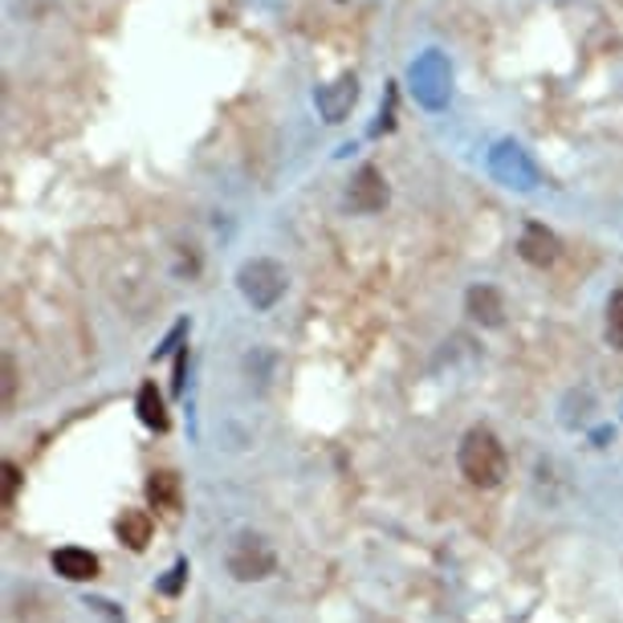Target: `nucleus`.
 <instances>
[{
	"label": "nucleus",
	"mask_w": 623,
	"mask_h": 623,
	"mask_svg": "<svg viewBox=\"0 0 623 623\" xmlns=\"http://www.w3.org/2000/svg\"><path fill=\"white\" fill-rule=\"evenodd\" d=\"M457 469L469 486L498 489L510 477V452L493 428H469L461 437V449H457Z\"/></svg>",
	"instance_id": "1"
},
{
	"label": "nucleus",
	"mask_w": 623,
	"mask_h": 623,
	"mask_svg": "<svg viewBox=\"0 0 623 623\" xmlns=\"http://www.w3.org/2000/svg\"><path fill=\"white\" fill-rule=\"evenodd\" d=\"M225 571L237 579V583H265L269 574L277 571V550L274 542L257 530H241L233 534L225 550Z\"/></svg>",
	"instance_id": "2"
},
{
	"label": "nucleus",
	"mask_w": 623,
	"mask_h": 623,
	"mask_svg": "<svg viewBox=\"0 0 623 623\" xmlns=\"http://www.w3.org/2000/svg\"><path fill=\"white\" fill-rule=\"evenodd\" d=\"M237 289L253 310H274L277 302L286 298L289 277L274 257H249V262L237 269Z\"/></svg>",
	"instance_id": "3"
},
{
	"label": "nucleus",
	"mask_w": 623,
	"mask_h": 623,
	"mask_svg": "<svg viewBox=\"0 0 623 623\" xmlns=\"http://www.w3.org/2000/svg\"><path fill=\"white\" fill-rule=\"evenodd\" d=\"M486 167H489V175H493L501 187H510V192H534V187L542 184V167H538L534 155H530L522 143H513V139H498V143L489 147Z\"/></svg>",
	"instance_id": "4"
},
{
	"label": "nucleus",
	"mask_w": 623,
	"mask_h": 623,
	"mask_svg": "<svg viewBox=\"0 0 623 623\" xmlns=\"http://www.w3.org/2000/svg\"><path fill=\"white\" fill-rule=\"evenodd\" d=\"M408 82L416 90V102L425 111H445L452 94V65L440 50H425L408 70Z\"/></svg>",
	"instance_id": "5"
},
{
	"label": "nucleus",
	"mask_w": 623,
	"mask_h": 623,
	"mask_svg": "<svg viewBox=\"0 0 623 623\" xmlns=\"http://www.w3.org/2000/svg\"><path fill=\"white\" fill-rule=\"evenodd\" d=\"M355 102H359V78L355 74H338L335 82L314 90V106H318L326 123H343L355 111Z\"/></svg>",
	"instance_id": "6"
},
{
	"label": "nucleus",
	"mask_w": 623,
	"mask_h": 623,
	"mask_svg": "<svg viewBox=\"0 0 623 623\" xmlns=\"http://www.w3.org/2000/svg\"><path fill=\"white\" fill-rule=\"evenodd\" d=\"M384 204H387V180L379 167H359L355 172V180H350L347 187V208L350 213H359V216H371V213H384Z\"/></svg>",
	"instance_id": "7"
},
{
	"label": "nucleus",
	"mask_w": 623,
	"mask_h": 623,
	"mask_svg": "<svg viewBox=\"0 0 623 623\" xmlns=\"http://www.w3.org/2000/svg\"><path fill=\"white\" fill-rule=\"evenodd\" d=\"M518 253H522L525 265H534V269H550V265L562 257V241L554 237L547 225L530 221V225L522 228V237H518Z\"/></svg>",
	"instance_id": "8"
},
{
	"label": "nucleus",
	"mask_w": 623,
	"mask_h": 623,
	"mask_svg": "<svg viewBox=\"0 0 623 623\" xmlns=\"http://www.w3.org/2000/svg\"><path fill=\"white\" fill-rule=\"evenodd\" d=\"M464 314H469L477 326L498 330V326L505 323V298H501V289L489 286V282H477V286H469V294H464Z\"/></svg>",
	"instance_id": "9"
},
{
	"label": "nucleus",
	"mask_w": 623,
	"mask_h": 623,
	"mask_svg": "<svg viewBox=\"0 0 623 623\" xmlns=\"http://www.w3.org/2000/svg\"><path fill=\"white\" fill-rule=\"evenodd\" d=\"M147 501L155 513L175 518V513L184 510V481H180V473L175 469H155L147 477Z\"/></svg>",
	"instance_id": "10"
},
{
	"label": "nucleus",
	"mask_w": 623,
	"mask_h": 623,
	"mask_svg": "<svg viewBox=\"0 0 623 623\" xmlns=\"http://www.w3.org/2000/svg\"><path fill=\"white\" fill-rule=\"evenodd\" d=\"M53 571L62 574V579H70V583H90V579H99V554H90V550L82 547H62L53 550Z\"/></svg>",
	"instance_id": "11"
},
{
	"label": "nucleus",
	"mask_w": 623,
	"mask_h": 623,
	"mask_svg": "<svg viewBox=\"0 0 623 623\" xmlns=\"http://www.w3.org/2000/svg\"><path fill=\"white\" fill-rule=\"evenodd\" d=\"M114 534L123 542L126 550H147L151 534H155V518L147 510H123L119 513V522H114Z\"/></svg>",
	"instance_id": "12"
},
{
	"label": "nucleus",
	"mask_w": 623,
	"mask_h": 623,
	"mask_svg": "<svg viewBox=\"0 0 623 623\" xmlns=\"http://www.w3.org/2000/svg\"><path fill=\"white\" fill-rule=\"evenodd\" d=\"M135 411H139V425L151 428V432H167L172 428V416H167V404H163L160 387L143 384L135 396Z\"/></svg>",
	"instance_id": "13"
},
{
	"label": "nucleus",
	"mask_w": 623,
	"mask_h": 623,
	"mask_svg": "<svg viewBox=\"0 0 623 623\" xmlns=\"http://www.w3.org/2000/svg\"><path fill=\"white\" fill-rule=\"evenodd\" d=\"M603 338L611 350H623V289H615L607 298V323H603Z\"/></svg>",
	"instance_id": "14"
},
{
	"label": "nucleus",
	"mask_w": 623,
	"mask_h": 623,
	"mask_svg": "<svg viewBox=\"0 0 623 623\" xmlns=\"http://www.w3.org/2000/svg\"><path fill=\"white\" fill-rule=\"evenodd\" d=\"M0 473H4V489H0V505L9 510V505H13L17 486H21V469H17L13 461H4V464H0Z\"/></svg>",
	"instance_id": "15"
},
{
	"label": "nucleus",
	"mask_w": 623,
	"mask_h": 623,
	"mask_svg": "<svg viewBox=\"0 0 623 623\" xmlns=\"http://www.w3.org/2000/svg\"><path fill=\"white\" fill-rule=\"evenodd\" d=\"M184 579H187V562L180 559L172 566V571H167V579H160V591L163 595H180V586H184Z\"/></svg>",
	"instance_id": "16"
},
{
	"label": "nucleus",
	"mask_w": 623,
	"mask_h": 623,
	"mask_svg": "<svg viewBox=\"0 0 623 623\" xmlns=\"http://www.w3.org/2000/svg\"><path fill=\"white\" fill-rule=\"evenodd\" d=\"M4 411H13V399H17V362L13 355H4Z\"/></svg>",
	"instance_id": "17"
},
{
	"label": "nucleus",
	"mask_w": 623,
	"mask_h": 623,
	"mask_svg": "<svg viewBox=\"0 0 623 623\" xmlns=\"http://www.w3.org/2000/svg\"><path fill=\"white\" fill-rule=\"evenodd\" d=\"M184 367H187V350H180V359H175V396H180V391H184Z\"/></svg>",
	"instance_id": "18"
}]
</instances>
